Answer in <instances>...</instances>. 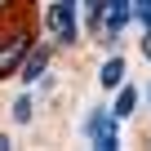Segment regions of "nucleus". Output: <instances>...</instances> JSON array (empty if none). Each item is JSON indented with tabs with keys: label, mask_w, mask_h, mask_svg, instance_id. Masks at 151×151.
Masks as SVG:
<instances>
[{
	"label": "nucleus",
	"mask_w": 151,
	"mask_h": 151,
	"mask_svg": "<svg viewBox=\"0 0 151 151\" xmlns=\"http://www.w3.org/2000/svg\"><path fill=\"white\" fill-rule=\"evenodd\" d=\"M85 138L93 142V147H102V151H116L120 147V138H116V111L107 116V111H93L89 120H85Z\"/></svg>",
	"instance_id": "1"
},
{
	"label": "nucleus",
	"mask_w": 151,
	"mask_h": 151,
	"mask_svg": "<svg viewBox=\"0 0 151 151\" xmlns=\"http://www.w3.org/2000/svg\"><path fill=\"white\" fill-rule=\"evenodd\" d=\"M49 31H53L58 40H67V45L80 36V22H76V5L58 0V5H53V14H49Z\"/></svg>",
	"instance_id": "2"
},
{
	"label": "nucleus",
	"mask_w": 151,
	"mask_h": 151,
	"mask_svg": "<svg viewBox=\"0 0 151 151\" xmlns=\"http://www.w3.org/2000/svg\"><path fill=\"white\" fill-rule=\"evenodd\" d=\"M27 45H31L27 36H14V40H5V49H0V76H9V71H14L22 58H27Z\"/></svg>",
	"instance_id": "4"
},
{
	"label": "nucleus",
	"mask_w": 151,
	"mask_h": 151,
	"mask_svg": "<svg viewBox=\"0 0 151 151\" xmlns=\"http://www.w3.org/2000/svg\"><path fill=\"white\" fill-rule=\"evenodd\" d=\"M14 120H18V124L31 120V98H18V102H14Z\"/></svg>",
	"instance_id": "9"
},
{
	"label": "nucleus",
	"mask_w": 151,
	"mask_h": 151,
	"mask_svg": "<svg viewBox=\"0 0 151 151\" xmlns=\"http://www.w3.org/2000/svg\"><path fill=\"white\" fill-rule=\"evenodd\" d=\"M142 53H147V58H151V31H147V40H142Z\"/></svg>",
	"instance_id": "11"
},
{
	"label": "nucleus",
	"mask_w": 151,
	"mask_h": 151,
	"mask_svg": "<svg viewBox=\"0 0 151 151\" xmlns=\"http://www.w3.org/2000/svg\"><path fill=\"white\" fill-rule=\"evenodd\" d=\"M98 80H102V89H120L124 85V62L120 58H107L102 71H98Z\"/></svg>",
	"instance_id": "5"
},
{
	"label": "nucleus",
	"mask_w": 151,
	"mask_h": 151,
	"mask_svg": "<svg viewBox=\"0 0 151 151\" xmlns=\"http://www.w3.org/2000/svg\"><path fill=\"white\" fill-rule=\"evenodd\" d=\"M133 18L142 22V31H151V0H133Z\"/></svg>",
	"instance_id": "8"
},
{
	"label": "nucleus",
	"mask_w": 151,
	"mask_h": 151,
	"mask_svg": "<svg viewBox=\"0 0 151 151\" xmlns=\"http://www.w3.org/2000/svg\"><path fill=\"white\" fill-rule=\"evenodd\" d=\"M67 5H80V0H67Z\"/></svg>",
	"instance_id": "12"
},
{
	"label": "nucleus",
	"mask_w": 151,
	"mask_h": 151,
	"mask_svg": "<svg viewBox=\"0 0 151 151\" xmlns=\"http://www.w3.org/2000/svg\"><path fill=\"white\" fill-rule=\"evenodd\" d=\"M45 71V53H27V62H22V80L27 85H36V76Z\"/></svg>",
	"instance_id": "7"
},
{
	"label": "nucleus",
	"mask_w": 151,
	"mask_h": 151,
	"mask_svg": "<svg viewBox=\"0 0 151 151\" xmlns=\"http://www.w3.org/2000/svg\"><path fill=\"white\" fill-rule=\"evenodd\" d=\"M133 107H138V89H120V98H116V120H129L133 116Z\"/></svg>",
	"instance_id": "6"
},
{
	"label": "nucleus",
	"mask_w": 151,
	"mask_h": 151,
	"mask_svg": "<svg viewBox=\"0 0 151 151\" xmlns=\"http://www.w3.org/2000/svg\"><path fill=\"white\" fill-rule=\"evenodd\" d=\"M129 18H133V0H102V9H98V22H102L111 36H116Z\"/></svg>",
	"instance_id": "3"
},
{
	"label": "nucleus",
	"mask_w": 151,
	"mask_h": 151,
	"mask_svg": "<svg viewBox=\"0 0 151 151\" xmlns=\"http://www.w3.org/2000/svg\"><path fill=\"white\" fill-rule=\"evenodd\" d=\"M85 9H89V14L98 18V9H102V0H85Z\"/></svg>",
	"instance_id": "10"
}]
</instances>
